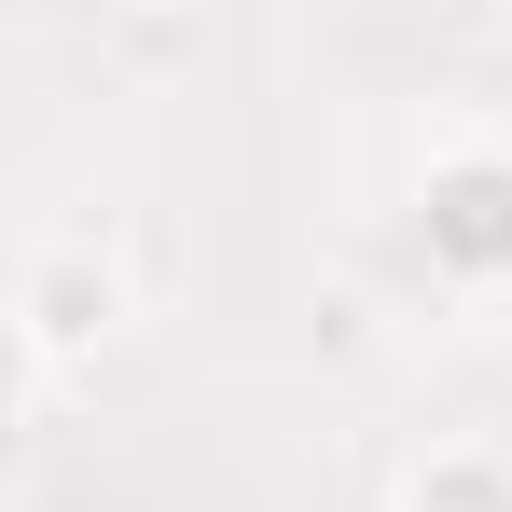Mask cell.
Instances as JSON below:
<instances>
[{
  "instance_id": "obj_1",
  "label": "cell",
  "mask_w": 512,
  "mask_h": 512,
  "mask_svg": "<svg viewBox=\"0 0 512 512\" xmlns=\"http://www.w3.org/2000/svg\"><path fill=\"white\" fill-rule=\"evenodd\" d=\"M0 319H14V346H28L42 374H84L97 346L125 333V263L97 250V236H42V250L14 263V305H0Z\"/></svg>"
},
{
  "instance_id": "obj_2",
  "label": "cell",
  "mask_w": 512,
  "mask_h": 512,
  "mask_svg": "<svg viewBox=\"0 0 512 512\" xmlns=\"http://www.w3.org/2000/svg\"><path fill=\"white\" fill-rule=\"evenodd\" d=\"M402 512H512V457H485V443H443L416 485H402Z\"/></svg>"
},
{
  "instance_id": "obj_3",
  "label": "cell",
  "mask_w": 512,
  "mask_h": 512,
  "mask_svg": "<svg viewBox=\"0 0 512 512\" xmlns=\"http://www.w3.org/2000/svg\"><path fill=\"white\" fill-rule=\"evenodd\" d=\"M28 374H42V360H28V346H14V319H0V429H14V402H28Z\"/></svg>"
}]
</instances>
